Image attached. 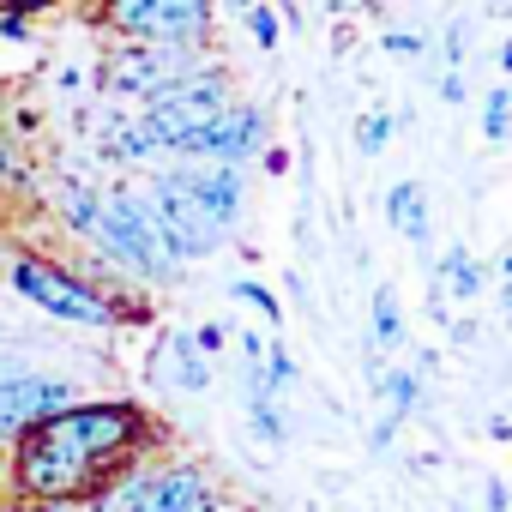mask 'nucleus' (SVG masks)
Returning <instances> with one entry per match:
<instances>
[{
  "mask_svg": "<svg viewBox=\"0 0 512 512\" xmlns=\"http://www.w3.org/2000/svg\"><path fill=\"white\" fill-rule=\"evenodd\" d=\"M97 25H103L115 43L211 49L217 7H211V0H97Z\"/></svg>",
  "mask_w": 512,
  "mask_h": 512,
  "instance_id": "20e7f679",
  "label": "nucleus"
},
{
  "mask_svg": "<svg viewBox=\"0 0 512 512\" xmlns=\"http://www.w3.org/2000/svg\"><path fill=\"white\" fill-rule=\"evenodd\" d=\"M386 229H398L410 247L428 253V241H434V211H428V187H422V181L386 187Z\"/></svg>",
  "mask_w": 512,
  "mask_h": 512,
  "instance_id": "dca6fc26",
  "label": "nucleus"
},
{
  "mask_svg": "<svg viewBox=\"0 0 512 512\" xmlns=\"http://www.w3.org/2000/svg\"><path fill=\"white\" fill-rule=\"evenodd\" d=\"M205 49H175V43H115L97 61V91L115 103H151L169 85L205 73Z\"/></svg>",
  "mask_w": 512,
  "mask_h": 512,
  "instance_id": "39448f33",
  "label": "nucleus"
},
{
  "mask_svg": "<svg viewBox=\"0 0 512 512\" xmlns=\"http://www.w3.org/2000/svg\"><path fill=\"white\" fill-rule=\"evenodd\" d=\"M494 61H500V73H506V79H512V37H506V43H500V55H494Z\"/></svg>",
  "mask_w": 512,
  "mask_h": 512,
  "instance_id": "c9c22d12",
  "label": "nucleus"
},
{
  "mask_svg": "<svg viewBox=\"0 0 512 512\" xmlns=\"http://www.w3.org/2000/svg\"><path fill=\"white\" fill-rule=\"evenodd\" d=\"M25 512H85V500H25Z\"/></svg>",
  "mask_w": 512,
  "mask_h": 512,
  "instance_id": "2f4dec72",
  "label": "nucleus"
},
{
  "mask_svg": "<svg viewBox=\"0 0 512 512\" xmlns=\"http://www.w3.org/2000/svg\"><path fill=\"white\" fill-rule=\"evenodd\" d=\"M380 49H386L392 61H422V55H428V43H422L416 31H386V37H380Z\"/></svg>",
  "mask_w": 512,
  "mask_h": 512,
  "instance_id": "393cba45",
  "label": "nucleus"
},
{
  "mask_svg": "<svg viewBox=\"0 0 512 512\" xmlns=\"http://www.w3.org/2000/svg\"><path fill=\"white\" fill-rule=\"evenodd\" d=\"M368 512H374V506H368Z\"/></svg>",
  "mask_w": 512,
  "mask_h": 512,
  "instance_id": "ea45409f",
  "label": "nucleus"
},
{
  "mask_svg": "<svg viewBox=\"0 0 512 512\" xmlns=\"http://www.w3.org/2000/svg\"><path fill=\"white\" fill-rule=\"evenodd\" d=\"M428 284L446 296V302H482V284H488V266L464 241H452L440 260H428Z\"/></svg>",
  "mask_w": 512,
  "mask_h": 512,
  "instance_id": "4468645a",
  "label": "nucleus"
},
{
  "mask_svg": "<svg viewBox=\"0 0 512 512\" xmlns=\"http://www.w3.org/2000/svg\"><path fill=\"white\" fill-rule=\"evenodd\" d=\"M368 326H374V350H404V344H410L404 302H398L392 284H374V296H368Z\"/></svg>",
  "mask_w": 512,
  "mask_h": 512,
  "instance_id": "f3484780",
  "label": "nucleus"
},
{
  "mask_svg": "<svg viewBox=\"0 0 512 512\" xmlns=\"http://www.w3.org/2000/svg\"><path fill=\"white\" fill-rule=\"evenodd\" d=\"M145 512H223V488H217L199 464H175V458H163Z\"/></svg>",
  "mask_w": 512,
  "mask_h": 512,
  "instance_id": "9b49d317",
  "label": "nucleus"
},
{
  "mask_svg": "<svg viewBox=\"0 0 512 512\" xmlns=\"http://www.w3.org/2000/svg\"><path fill=\"white\" fill-rule=\"evenodd\" d=\"M139 205H145V217H151V235H157V247L169 253V260L187 272V266H199V260H211V253L229 241L217 223H205L163 175H151L145 187H139Z\"/></svg>",
  "mask_w": 512,
  "mask_h": 512,
  "instance_id": "6e6552de",
  "label": "nucleus"
},
{
  "mask_svg": "<svg viewBox=\"0 0 512 512\" xmlns=\"http://www.w3.org/2000/svg\"><path fill=\"white\" fill-rule=\"evenodd\" d=\"M494 278H500V284H512V247L500 253V266H494Z\"/></svg>",
  "mask_w": 512,
  "mask_h": 512,
  "instance_id": "f704fd0d",
  "label": "nucleus"
},
{
  "mask_svg": "<svg viewBox=\"0 0 512 512\" xmlns=\"http://www.w3.org/2000/svg\"><path fill=\"white\" fill-rule=\"evenodd\" d=\"M85 247L97 253L115 278H133V284H151V290L181 278V266L169 260V253L157 247V235H151V217L139 205V187H127V181L103 187V211H97Z\"/></svg>",
  "mask_w": 512,
  "mask_h": 512,
  "instance_id": "7ed1b4c3",
  "label": "nucleus"
},
{
  "mask_svg": "<svg viewBox=\"0 0 512 512\" xmlns=\"http://www.w3.org/2000/svg\"><path fill=\"white\" fill-rule=\"evenodd\" d=\"M482 139L488 145H512V85L482 91Z\"/></svg>",
  "mask_w": 512,
  "mask_h": 512,
  "instance_id": "aec40b11",
  "label": "nucleus"
},
{
  "mask_svg": "<svg viewBox=\"0 0 512 512\" xmlns=\"http://www.w3.org/2000/svg\"><path fill=\"white\" fill-rule=\"evenodd\" d=\"M241 410H247V428H253V440H266V446H284V440H290V422H284L278 398L247 392V398H241Z\"/></svg>",
  "mask_w": 512,
  "mask_h": 512,
  "instance_id": "a211bd4d",
  "label": "nucleus"
},
{
  "mask_svg": "<svg viewBox=\"0 0 512 512\" xmlns=\"http://www.w3.org/2000/svg\"><path fill=\"white\" fill-rule=\"evenodd\" d=\"M151 175H163L205 223H217L223 235L241 223V211H247V175L241 169H217V163H175V157H163Z\"/></svg>",
  "mask_w": 512,
  "mask_h": 512,
  "instance_id": "9d476101",
  "label": "nucleus"
},
{
  "mask_svg": "<svg viewBox=\"0 0 512 512\" xmlns=\"http://www.w3.org/2000/svg\"><path fill=\"white\" fill-rule=\"evenodd\" d=\"M452 344L470 350V344H476V320H452Z\"/></svg>",
  "mask_w": 512,
  "mask_h": 512,
  "instance_id": "473e14b6",
  "label": "nucleus"
},
{
  "mask_svg": "<svg viewBox=\"0 0 512 512\" xmlns=\"http://www.w3.org/2000/svg\"><path fill=\"white\" fill-rule=\"evenodd\" d=\"M374 392H380V416H374V428H368V452H386V446L398 440V428L422 410V380H416L410 368H386V374L374 380Z\"/></svg>",
  "mask_w": 512,
  "mask_h": 512,
  "instance_id": "ddd939ff",
  "label": "nucleus"
},
{
  "mask_svg": "<svg viewBox=\"0 0 512 512\" xmlns=\"http://www.w3.org/2000/svg\"><path fill=\"white\" fill-rule=\"evenodd\" d=\"M272 145V115L266 103H247L235 97L217 121H205L187 145H175V163H217V169H247Z\"/></svg>",
  "mask_w": 512,
  "mask_h": 512,
  "instance_id": "0eeeda50",
  "label": "nucleus"
},
{
  "mask_svg": "<svg viewBox=\"0 0 512 512\" xmlns=\"http://www.w3.org/2000/svg\"><path fill=\"white\" fill-rule=\"evenodd\" d=\"M229 296H235V302H247V308L260 314L266 326H284V302H278L260 278H235V284H229Z\"/></svg>",
  "mask_w": 512,
  "mask_h": 512,
  "instance_id": "4be33fe9",
  "label": "nucleus"
},
{
  "mask_svg": "<svg viewBox=\"0 0 512 512\" xmlns=\"http://www.w3.org/2000/svg\"><path fill=\"white\" fill-rule=\"evenodd\" d=\"M392 133H398V115H392L386 103H374V109L356 115V151H362V157H380V151L392 145Z\"/></svg>",
  "mask_w": 512,
  "mask_h": 512,
  "instance_id": "6ab92c4d",
  "label": "nucleus"
},
{
  "mask_svg": "<svg viewBox=\"0 0 512 512\" xmlns=\"http://www.w3.org/2000/svg\"><path fill=\"white\" fill-rule=\"evenodd\" d=\"M79 404V380L73 374H43V368H19L0 380V452L19 434H31L37 422H49L55 410Z\"/></svg>",
  "mask_w": 512,
  "mask_h": 512,
  "instance_id": "1a4fd4ad",
  "label": "nucleus"
},
{
  "mask_svg": "<svg viewBox=\"0 0 512 512\" xmlns=\"http://www.w3.org/2000/svg\"><path fill=\"white\" fill-rule=\"evenodd\" d=\"M223 512H260V506H235V500H223Z\"/></svg>",
  "mask_w": 512,
  "mask_h": 512,
  "instance_id": "58836bf2",
  "label": "nucleus"
},
{
  "mask_svg": "<svg viewBox=\"0 0 512 512\" xmlns=\"http://www.w3.org/2000/svg\"><path fill=\"white\" fill-rule=\"evenodd\" d=\"M7 290H13L25 308L49 314V320H61V326H79V332H121V326L151 320L145 302L115 296L109 284L85 278L79 266L49 260V253H13V260H7Z\"/></svg>",
  "mask_w": 512,
  "mask_h": 512,
  "instance_id": "f03ea898",
  "label": "nucleus"
},
{
  "mask_svg": "<svg viewBox=\"0 0 512 512\" xmlns=\"http://www.w3.org/2000/svg\"><path fill=\"white\" fill-rule=\"evenodd\" d=\"M0 37H7V43H31V19L7 13V19H0Z\"/></svg>",
  "mask_w": 512,
  "mask_h": 512,
  "instance_id": "c85d7f7f",
  "label": "nucleus"
},
{
  "mask_svg": "<svg viewBox=\"0 0 512 512\" xmlns=\"http://www.w3.org/2000/svg\"><path fill=\"white\" fill-rule=\"evenodd\" d=\"M157 446L151 452H139V458H127L121 470H109L91 494H85V512H145L151 506V482H157Z\"/></svg>",
  "mask_w": 512,
  "mask_h": 512,
  "instance_id": "f8f14e48",
  "label": "nucleus"
},
{
  "mask_svg": "<svg viewBox=\"0 0 512 512\" xmlns=\"http://www.w3.org/2000/svg\"><path fill=\"white\" fill-rule=\"evenodd\" d=\"M241 31H247V43L260 49V55H272L278 43H284V19H278V0H260L247 19H241Z\"/></svg>",
  "mask_w": 512,
  "mask_h": 512,
  "instance_id": "412c9836",
  "label": "nucleus"
},
{
  "mask_svg": "<svg viewBox=\"0 0 512 512\" xmlns=\"http://www.w3.org/2000/svg\"><path fill=\"white\" fill-rule=\"evenodd\" d=\"M488 440L506 446V440H512V416H488Z\"/></svg>",
  "mask_w": 512,
  "mask_h": 512,
  "instance_id": "72a5a7b5",
  "label": "nucleus"
},
{
  "mask_svg": "<svg viewBox=\"0 0 512 512\" xmlns=\"http://www.w3.org/2000/svg\"><path fill=\"white\" fill-rule=\"evenodd\" d=\"M157 446V422L139 398H79L19 434L7 452V494L13 500H85L109 470Z\"/></svg>",
  "mask_w": 512,
  "mask_h": 512,
  "instance_id": "f257e3e1",
  "label": "nucleus"
},
{
  "mask_svg": "<svg viewBox=\"0 0 512 512\" xmlns=\"http://www.w3.org/2000/svg\"><path fill=\"white\" fill-rule=\"evenodd\" d=\"M211 7H217L223 19H235V25H241V19H247L253 7H260V0H211Z\"/></svg>",
  "mask_w": 512,
  "mask_h": 512,
  "instance_id": "7c9ffc66",
  "label": "nucleus"
},
{
  "mask_svg": "<svg viewBox=\"0 0 512 512\" xmlns=\"http://www.w3.org/2000/svg\"><path fill=\"white\" fill-rule=\"evenodd\" d=\"M482 506H488V512H512V488H506L500 476H482Z\"/></svg>",
  "mask_w": 512,
  "mask_h": 512,
  "instance_id": "bb28decb",
  "label": "nucleus"
},
{
  "mask_svg": "<svg viewBox=\"0 0 512 512\" xmlns=\"http://www.w3.org/2000/svg\"><path fill=\"white\" fill-rule=\"evenodd\" d=\"M464 55H470V19H452L446 25V43H440V61L452 73H464Z\"/></svg>",
  "mask_w": 512,
  "mask_h": 512,
  "instance_id": "5701e85b",
  "label": "nucleus"
},
{
  "mask_svg": "<svg viewBox=\"0 0 512 512\" xmlns=\"http://www.w3.org/2000/svg\"><path fill=\"white\" fill-rule=\"evenodd\" d=\"M434 97H440L446 109H458V103H470V85H464V73H452V67H440V79H434Z\"/></svg>",
  "mask_w": 512,
  "mask_h": 512,
  "instance_id": "a878e982",
  "label": "nucleus"
},
{
  "mask_svg": "<svg viewBox=\"0 0 512 512\" xmlns=\"http://www.w3.org/2000/svg\"><path fill=\"white\" fill-rule=\"evenodd\" d=\"M235 103V91H229V73L211 61L205 73H193V79H181V85H169L163 97H151V103H139V127L151 133V145L163 151V157H175V145H187L205 121H217L223 109Z\"/></svg>",
  "mask_w": 512,
  "mask_h": 512,
  "instance_id": "423d86ee",
  "label": "nucleus"
},
{
  "mask_svg": "<svg viewBox=\"0 0 512 512\" xmlns=\"http://www.w3.org/2000/svg\"><path fill=\"white\" fill-rule=\"evenodd\" d=\"M260 163H266V175H290V151H284V145H266Z\"/></svg>",
  "mask_w": 512,
  "mask_h": 512,
  "instance_id": "c756f323",
  "label": "nucleus"
},
{
  "mask_svg": "<svg viewBox=\"0 0 512 512\" xmlns=\"http://www.w3.org/2000/svg\"><path fill=\"white\" fill-rule=\"evenodd\" d=\"M187 338H193V350H199V356H205V362H211V356H223V350H229V326H223V320H205V326H193V332H187Z\"/></svg>",
  "mask_w": 512,
  "mask_h": 512,
  "instance_id": "b1692460",
  "label": "nucleus"
},
{
  "mask_svg": "<svg viewBox=\"0 0 512 512\" xmlns=\"http://www.w3.org/2000/svg\"><path fill=\"white\" fill-rule=\"evenodd\" d=\"M7 7H19V13H31V7H49V0H7Z\"/></svg>",
  "mask_w": 512,
  "mask_h": 512,
  "instance_id": "4c0bfd02",
  "label": "nucleus"
},
{
  "mask_svg": "<svg viewBox=\"0 0 512 512\" xmlns=\"http://www.w3.org/2000/svg\"><path fill=\"white\" fill-rule=\"evenodd\" d=\"M151 368H157V374H169V386H175V392H193V398H199V392H211V362L193 350V338H187V332H163V338H157Z\"/></svg>",
  "mask_w": 512,
  "mask_h": 512,
  "instance_id": "2eb2a0df",
  "label": "nucleus"
},
{
  "mask_svg": "<svg viewBox=\"0 0 512 512\" xmlns=\"http://www.w3.org/2000/svg\"><path fill=\"white\" fill-rule=\"evenodd\" d=\"M19 175H25V169H19V157H13V139L0 133V193H7V187H13Z\"/></svg>",
  "mask_w": 512,
  "mask_h": 512,
  "instance_id": "cd10ccee",
  "label": "nucleus"
},
{
  "mask_svg": "<svg viewBox=\"0 0 512 512\" xmlns=\"http://www.w3.org/2000/svg\"><path fill=\"white\" fill-rule=\"evenodd\" d=\"M500 314L512 320V284H500Z\"/></svg>",
  "mask_w": 512,
  "mask_h": 512,
  "instance_id": "e433bc0d",
  "label": "nucleus"
}]
</instances>
